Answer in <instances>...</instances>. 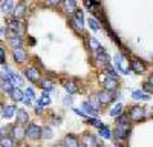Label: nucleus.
<instances>
[{
    "label": "nucleus",
    "mask_w": 153,
    "mask_h": 147,
    "mask_svg": "<svg viewBox=\"0 0 153 147\" xmlns=\"http://www.w3.org/2000/svg\"><path fill=\"white\" fill-rule=\"evenodd\" d=\"M113 65H115V68H117V71H118V72H121V74H124V75H129V72L132 71L129 66H127L124 55H123V54H120V52L113 57Z\"/></svg>",
    "instance_id": "1"
},
{
    "label": "nucleus",
    "mask_w": 153,
    "mask_h": 147,
    "mask_svg": "<svg viewBox=\"0 0 153 147\" xmlns=\"http://www.w3.org/2000/svg\"><path fill=\"white\" fill-rule=\"evenodd\" d=\"M65 6H66L69 14L76 12V2H75V0H65Z\"/></svg>",
    "instance_id": "21"
},
{
    "label": "nucleus",
    "mask_w": 153,
    "mask_h": 147,
    "mask_svg": "<svg viewBox=\"0 0 153 147\" xmlns=\"http://www.w3.org/2000/svg\"><path fill=\"white\" fill-rule=\"evenodd\" d=\"M63 103H65V106H72V97H66Z\"/></svg>",
    "instance_id": "42"
},
{
    "label": "nucleus",
    "mask_w": 153,
    "mask_h": 147,
    "mask_svg": "<svg viewBox=\"0 0 153 147\" xmlns=\"http://www.w3.org/2000/svg\"><path fill=\"white\" fill-rule=\"evenodd\" d=\"M26 137V129H25L22 124H17V126H12L11 129V138L16 140V141H20Z\"/></svg>",
    "instance_id": "3"
},
{
    "label": "nucleus",
    "mask_w": 153,
    "mask_h": 147,
    "mask_svg": "<svg viewBox=\"0 0 153 147\" xmlns=\"http://www.w3.org/2000/svg\"><path fill=\"white\" fill-rule=\"evenodd\" d=\"M25 75H26V78H28V80H31L32 83H34V81H37L38 78H40V74H38V71H37L35 68H28V69H26V72H25Z\"/></svg>",
    "instance_id": "14"
},
{
    "label": "nucleus",
    "mask_w": 153,
    "mask_h": 147,
    "mask_svg": "<svg viewBox=\"0 0 153 147\" xmlns=\"http://www.w3.org/2000/svg\"><path fill=\"white\" fill-rule=\"evenodd\" d=\"M86 5H87V6H91V2H89V0H86ZM92 5H97L95 0H92Z\"/></svg>",
    "instance_id": "46"
},
{
    "label": "nucleus",
    "mask_w": 153,
    "mask_h": 147,
    "mask_svg": "<svg viewBox=\"0 0 153 147\" xmlns=\"http://www.w3.org/2000/svg\"><path fill=\"white\" fill-rule=\"evenodd\" d=\"M130 69H132L135 74H143V72L146 71V66H144V63H141L139 60H133L132 63H130Z\"/></svg>",
    "instance_id": "15"
},
{
    "label": "nucleus",
    "mask_w": 153,
    "mask_h": 147,
    "mask_svg": "<svg viewBox=\"0 0 153 147\" xmlns=\"http://www.w3.org/2000/svg\"><path fill=\"white\" fill-rule=\"evenodd\" d=\"M74 112H75L76 115H80V117H84V115H86L84 112H81V110H80V109H74Z\"/></svg>",
    "instance_id": "43"
},
{
    "label": "nucleus",
    "mask_w": 153,
    "mask_h": 147,
    "mask_svg": "<svg viewBox=\"0 0 153 147\" xmlns=\"http://www.w3.org/2000/svg\"><path fill=\"white\" fill-rule=\"evenodd\" d=\"M17 122L22 126L25 124H28V121H29V115L26 114V110H23V109H17Z\"/></svg>",
    "instance_id": "10"
},
{
    "label": "nucleus",
    "mask_w": 153,
    "mask_h": 147,
    "mask_svg": "<svg viewBox=\"0 0 153 147\" xmlns=\"http://www.w3.org/2000/svg\"><path fill=\"white\" fill-rule=\"evenodd\" d=\"M9 45L14 48V49H17V48H22V45H23V39L19 35V34H14L12 37H9Z\"/></svg>",
    "instance_id": "16"
},
{
    "label": "nucleus",
    "mask_w": 153,
    "mask_h": 147,
    "mask_svg": "<svg viewBox=\"0 0 153 147\" xmlns=\"http://www.w3.org/2000/svg\"><path fill=\"white\" fill-rule=\"evenodd\" d=\"M9 95H11L12 100H16V101H23L25 100V92H22L19 88H14V89L11 91Z\"/></svg>",
    "instance_id": "17"
},
{
    "label": "nucleus",
    "mask_w": 153,
    "mask_h": 147,
    "mask_svg": "<svg viewBox=\"0 0 153 147\" xmlns=\"http://www.w3.org/2000/svg\"><path fill=\"white\" fill-rule=\"evenodd\" d=\"M54 147H66L65 144H57V146H54Z\"/></svg>",
    "instance_id": "48"
},
{
    "label": "nucleus",
    "mask_w": 153,
    "mask_h": 147,
    "mask_svg": "<svg viewBox=\"0 0 153 147\" xmlns=\"http://www.w3.org/2000/svg\"><path fill=\"white\" fill-rule=\"evenodd\" d=\"M0 60H2V66L5 65V48H0Z\"/></svg>",
    "instance_id": "41"
},
{
    "label": "nucleus",
    "mask_w": 153,
    "mask_h": 147,
    "mask_svg": "<svg viewBox=\"0 0 153 147\" xmlns=\"http://www.w3.org/2000/svg\"><path fill=\"white\" fill-rule=\"evenodd\" d=\"M144 91H146V92H149V94H153V86H152L149 81L144 84Z\"/></svg>",
    "instance_id": "40"
},
{
    "label": "nucleus",
    "mask_w": 153,
    "mask_h": 147,
    "mask_svg": "<svg viewBox=\"0 0 153 147\" xmlns=\"http://www.w3.org/2000/svg\"><path fill=\"white\" fill-rule=\"evenodd\" d=\"M14 60H16V63H25V61H26V52L23 51L22 48H17V49H14Z\"/></svg>",
    "instance_id": "11"
},
{
    "label": "nucleus",
    "mask_w": 153,
    "mask_h": 147,
    "mask_svg": "<svg viewBox=\"0 0 153 147\" xmlns=\"http://www.w3.org/2000/svg\"><path fill=\"white\" fill-rule=\"evenodd\" d=\"M23 147H31V146H23Z\"/></svg>",
    "instance_id": "50"
},
{
    "label": "nucleus",
    "mask_w": 153,
    "mask_h": 147,
    "mask_svg": "<svg viewBox=\"0 0 153 147\" xmlns=\"http://www.w3.org/2000/svg\"><path fill=\"white\" fill-rule=\"evenodd\" d=\"M89 124H92V126H95V127H98V129H103V127H104L103 122H101L100 120H97V118H91V120H89Z\"/></svg>",
    "instance_id": "36"
},
{
    "label": "nucleus",
    "mask_w": 153,
    "mask_h": 147,
    "mask_svg": "<svg viewBox=\"0 0 153 147\" xmlns=\"http://www.w3.org/2000/svg\"><path fill=\"white\" fill-rule=\"evenodd\" d=\"M63 144H65L66 147H80L78 138L74 137V135H66L65 140H63Z\"/></svg>",
    "instance_id": "7"
},
{
    "label": "nucleus",
    "mask_w": 153,
    "mask_h": 147,
    "mask_svg": "<svg viewBox=\"0 0 153 147\" xmlns=\"http://www.w3.org/2000/svg\"><path fill=\"white\" fill-rule=\"evenodd\" d=\"M9 29L14 32V34H19V35H20V34L25 31V26L16 19V20H11V22H9Z\"/></svg>",
    "instance_id": "8"
},
{
    "label": "nucleus",
    "mask_w": 153,
    "mask_h": 147,
    "mask_svg": "<svg viewBox=\"0 0 153 147\" xmlns=\"http://www.w3.org/2000/svg\"><path fill=\"white\" fill-rule=\"evenodd\" d=\"M120 115H123V104H117L112 110H110V117H120Z\"/></svg>",
    "instance_id": "25"
},
{
    "label": "nucleus",
    "mask_w": 153,
    "mask_h": 147,
    "mask_svg": "<svg viewBox=\"0 0 153 147\" xmlns=\"http://www.w3.org/2000/svg\"><path fill=\"white\" fill-rule=\"evenodd\" d=\"M87 23H89V26H91L94 31H100V23H98L95 19H92V17H91V19L87 20Z\"/></svg>",
    "instance_id": "33"
},
{
    "label": "nucleus",
    "mask_w": 153,
    "mask_h": 147,
    "mask_svg": "<svg viewBox=\"0 0 153 147\" xmlns=\"http://www.w3.org/2000/svg\"><path fill=\"white\" fill-rule=\"evenodd\" d=\"M89 103H91L92 106H94V109L98 112V109H100V106H101V103H100V100H98V97L95 95V97H91V100H89Z\"/></svg>",
    "instance_id": "32"
},
{
    "label": "nucleus",
    "mask_w": 153,
    "mask_h": 147,
    "mask_svg": "<svg viewBox=\"0 0 153 147\" xmlns=\"http://www.w3.org/2000/svg\"><path fill=\"white\" fill-rule=\"evenodd\" d=\"M127 133H129V124H126V126H117V129H115V137L123 140L127 137Z\"/></svg>",
    "instance_id": "13"
},
{
    "label": "nucleus",
    "mask_w": 153,
    "mask_h": 147,
    "mask_svg": "<svg viewBox=\"0 0 153 147\" xmlns=\"http://www.w3.org/2000/svg\"><path fill=\"white\" fill-rule=\"evenodd\" d=\"M106 68H107V75H109V78H117V77H118V74H117L118 71H115L112 66H106Z\"/></svg>",
    "instance_id": "38"
},
{
    "label": "nucleus",
    "mask_w": 153,
    "mask_h": 147,
    "mask_svg": "<svg viewBox=\"0 0 153 147\" xmlns=\"http://www.w3.org/2000/svg\"><path fill=\"white\" fill-rule=\"evenodd\" d=\"M97 60L100 61L101 65H104V66H109V61H110V58H109V55L103 51V52H100V54H97Z\"/></svg>",
    "instance_id": "22"
},
{
    "label": "nucleus",
    "mask_w": 153,
    "mask_h": 147,
    "mask_svg": "<svg viewBox=\"0 0 153 147\" xmlns=\"http://www.w3.org/2000/svg\"><path fill=\"white\" fill-rule=\"evenodd\" d=\"M132 98H135V100H143V101H147L150 100V95L143 92V91H133L132 92Z\"/></svg>",
    "instance_id": "19"
},
{
    "label": "nucleus",
    "mask_w": 153,
    "mask_h": 147,
    "mask_svg": "<svg viewBox=\"0 0 153 147\" xmlns=\"http://www.w3.org/2000/svg\"><path fill=\"white\" fill-rule=\"evenodd\" d=\"M42 132L43 129L40 126H37V124H29L26 127V137L29 140H38V138H42Z\"/></svg>",
    "instance_id": "2"
},
{
    "label": "nucleus",
    "mask_w": 153,
    "mask_h": 147,
    "mask_svg": "<svg viewBox=\"0 0 153 147\" xmlns=\"http://www.w3.org/2000/svg\"><path fill=\"white\" fill-rule=\"evenodd\" d=\"M35 98V92H34V89L32 88H28L26 91H25V104L26 106H31V101Z\"/></svg>",
    "instance_id": "18"
},
{
    "label": "nucleus",
    "mask_w": 153,
    "mask_h": 147,
    "mask_svg": "<svg viewBox=\"0 0 153 147\" xmlns=\"http://www.w3.org/2000/svg\"><path fill=\"white\" fill-rule=\"evenodd\" d=\"M83 109L86 110V114L87 115H92V117H95L97 115V110L94 109V106L89 103V101H86V103H83Z\"/></svg>",
    "instance_id": "24"
},
{
    "label": "nucleus",
    "mask_w": 153,
    "mask_h": 147,
    "mask_svg": "<svg viewBox=\"0 0 153 147\" xmlns=\"http://www.w3.org/2000/svg\"><path fill=\"white\" fill-rule=\"evenodd\" d=\"M49 103H51V98H49V95L45 92V94L42 95V98L38 100V104H40V106H48Z\"/></svg>",
    "instance_id": "31"
},
{
    "label": "nucleus",
    "mask_w": 153,
    "mask_h": 147,
    "mask_svg": "<svg viewBox=\"0 0 153 147\" xmlns=\"http://www.w3.org/2000/svg\"><path fill=\"white\" fill-rule=\"evenodd\" d=\"M83 147H100L98 140L91 133H86L83 137Z\"/></svg>",
    "instance_id": "4"
},
{
    "label": "nucleus",
    "mask_w": 153,
    "mask_h": 147,
    "mask_svg": "<svg viewBox=\"0 0 153 147\" xmlns=\"http://www.w3.org/2000/svg\"><path fill=\"white\" fill-rule=\"evenodd\" d=\"M14 114H17V109L14 107V106H3L2 107V117L3 118H6V120H9V118H12L14 117Z\"/></svg>",
    "instance_id": "12"
},
{
    "label": "nucleus",
    "mask_w": 153,
    "mask_h": 147,
    "mask_svg": "<svg viewBox=\"0 0 153 147\" xmlns=\"http://www.w3.org/2000/svg\"><path fill=\"white\" fill-rule=\"evenodd\" d=\"M2 147H14V141L11 138H2Z\"/></svg>",
    "instance_id": "37"
},
{
    "label": "nucleus",
    "mask_w": 153,
    "mask_h": 147,
    "mask_svg": "<svg viewBox=\"0 0 153 147\" xmlns=\"http://www.w3.org/2000/svg\"><path fill=\"white\" fill-rule=\"evenodd\" d=\"M149 83H150V84H152V86H153V75H152V77H150V78H149Z\"/></svg>",
    "instance_id": "47"
},
{
    "label": "nucleus",
    "mask_w": 153,
    "mask_h": 147,
    "mask_svg": "<svg viewBox=\"0 0 153 147\" xmlns=\"http://www.w3.org/2000/svg\"><path fill=\"white\" fill-rule=\"evenodd\" d=\"M25 11H26L25 5H20V6H17V8L14 9V16H16V19H17V20H19V19H22V17L25 16Z\"/></svg>",
    "instance_id": "27"
},
{
    "label": "nucleus",
    "mask_w": 153,
    "mask_h": 147,
    "mask_svg": "<svg viewBox=\"0 0 153 147\" xmlns=\"http://www.w3.org/2000/svg\"><path fill=\"white\" fill-rule=\"evenodd\" d=\"M11 81L16 84V88H19V86H23V78L19 75V74H14V75H12V78H11Z\"/></svg>",
    "instance_id": "29"
},
{
    "label": "nucleus",
    "mask_w": 153,
    "mask_h": 147,
    "mask_svg": "<svg viewBox=\"0 0 153 147\" xmlns=\"http://www.w3.org/2000/svg\"><path fill=\"white\" fill-rule=\"evenodd\" d=\"M129 115H126V114H123V115H120L118 117V120H117V122H118V126H126V124H129Z\"/></svg>",
    "instance_id": "30"
},
{
    "label": "nucleus",
    "mask_w": 153,
    "mask_h": 147,
    "mask_svg": "<svg viewBox=\"0 0 153 147\" xmlns=\"http://www.w3.org/2000/svg\"><path fill=\"white\" fill-rule=\"evenodd\" d=\"M42 137H43L45 140H51V138H52V130H51V127H43Z\"/></svg>",
    "instance_id": "34"
},
{
    "label": "nucleus",
    "mask_w": 153,
    "mask_h": 147,
    "mask_svg": "<svg viewBox=\"0 0 153 147\" xmlns=\"http://www.w3.org/2000/svg\"><path fill=\"white\" fill-rule=\"evenodd\" d=\"M65 89H66L69 94H75V92H78V89L75 88V84H74L72 81H66V83H65Z\"/></svg>",
    "instance_id": "28"
},
{
    "label": "nucleus",
    "mask_w": 153,
    "mask_h": 147,
    "mask_svg": "<svg viewBox=\"0 0 153 147\" xmlns=\"http://www.w3.org/2000/svg\"><path fill=\"white\" fill-rule=\"evenodd\" d=\"M16 8H14V3H12V0H3L2 2V12L8 14V12H12Z\"/></svg>",
    "instance_id": "20"
},
{
    "label": "nucleus",
    "mask_w": 153,
    "mask_h": 147,
    "mask_svg": "<svg viewBox=\"0 0 153 147\" xmlns=\"http://www.w3.org/2000/svg\"><path fill=\"white\" fill-rule=\"evenodd\" d=\"M61 2V0H49V3H52V5H58Z\"/></svg>",
    "instance_id": "44"
},
{
    "label": "nucleus",
    "mask_w": 153,
    "mask_h": 147,
    "mask_svg": "<svg viewBox=\"0 0 153 147\" xmlns=\"http://www.w3.org/2000/svg\"><path fill=\"white\" fill-rule=\"evenodd\" d=\"M100 135H101V137H103V138H106V140H109L110 137H112V135H110V130L104 126L103 129H100Z\"/></svg>",
    "instance_id": "35"
},
{
    "label": "nucleus",
    "mask_w": 153,
    "mask_h": 147,
    "mask_svg": "<svg viewBox=\"0 0 153 147\" xmlns=\"http://www.w3.org/2000/svg\"><path fill=\"white\" fill-rule=\"evenodd\" d=\"M141 118H144V109L135 106V107L130 110V120H132V121H139Z\"/></svg>",
    "instance_id": "9"
},
{
    "label": "nucleus",
    "mask_w": 153,
    "mask_h": 147,
    "mask_svg": "<svg viewBox=\"0 0 153 147\" xmlns=\"http://www.w3.org/2000/svg\"><path fill=\"white\" fill-rule=\"evenodd\" d=\"M0 32H2V39H5V32H6L5 26H2V29H0Z\"/></svg>",
    "instance_id": "45"
},
{
    "label": "nucleus",
    "mask_w": 153,
    "mask_h": 147,
    "mask_svg": "<svg viewBox=\"0 0 153 147\" xmlns=\"http://www.w3.org/2000/svg\"><path fill=\"white\" fill-rule=\"evenodd\" d=\"M101 80H103V83H104V89L106 91L113 92L115 89H117V86H118L117 78H104V77H101Z\"/></svg>",
    "instance_id": "6"
},
{
    "label": "nucleus",
    "mask_w": 153,
    "mask_h": 147,
    "mask_svg": "<svg viewBox=\"0 0 153 147\" xmlns=\"http://www.w3.org/2000/svg\"><path fill=\"white\" fill-rule=\"evenodd\" d=\"M75 19L78 20L81 24L84 23V19H83V12H81V11H76V12H75Z\"/></svg>",
    "instance_id": "39"
},
{
    "label": "nucleus",
    "mask_w": 153,
    "mask_h": 147,
    "mask_svg": "<svg viewBox=\"0 0 153 147\" xmlns=\"http://www.w3.org/2000/svg\"><path fill=\"white\" fill-rule=\"evenodd\" d=\"M117 147H123V146H121V144H117Z\"/></svg>",
    "instance_id": "49"
},
{
    "label": "nucleus",
    "mask_w": 153,
    "mask_h": 147,
    "mask_svg": "<svg viewBox=\"0 0 153 147\" xmlns=\"http://www.w3.org/2000/svg\"><path fill=\"white\" fill-rule=\"evenodd\" d=\"M40 86H42V89H45L46 92L54 91V84H52V81H51V80H43Z\"/></svg>",
    "instance_id": "26"
},
{
    "label": "nucleus",
    "mask_w": 153,
    "mask_h": 147,
    "mask_svg": "<svg viewBox=\"0 0 153 147\" xmlns=\"http://www.w3.org/2000/svg\"><path fill=\"white\" fill-rule=\"evenodd\" d=\"M97 97H98V100H100L101 104H109V103H112L115 100V98H113V92H109V91L100 92Z\"/></svg>",
    "instance_id": "5"
},
{
    "label": "nucleus",
    "mask_w": 153,
    "mask_h": 147,
    "mask_svg": "<svg viewBox=\"0 0 153 147\" xmlns=\"http://www.w3.org/2000/svg\"><path fill=\"white\" fill-rule=\"evenodd\" d=\"M89 43H91V48H92V51H94L95 54H100V52L104 51V49L101 48V45H100L95 39H91V40H89Z\"/></svg>",
    "instance_id": "23"
}]
</instances>
